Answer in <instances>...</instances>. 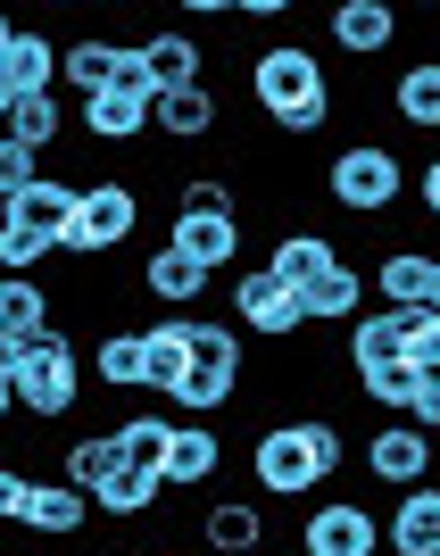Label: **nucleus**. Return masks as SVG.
Here are the masks:
<instances>
[{
    "label": "nucleus",
    "instance_id": "obj_42",
    "mask_svg": "<svg viewBox=\"0 0 440 556\" xmlns=\"http://www.w3.org/2000/svg\"><path fill=\"white\" fill-rule=\"evenodd\" d=\"M416 200H424V216H440V159H424V175H416Z\"/></svg>",
    "mask_w": 440,
    "mask_h": 556
},
{
    "label": "nucleus",
    "instance_id": "obj_24",
    "mask_svg": "<svg viewBox=\"0 0 440 556\" xmlns=\"http://www.w3.org/2000/svg\"><path fill=\"white\" fill-rule=\"evenodd\" d=\"M116 75H125V42H109V34H84V42L59 50V84H67V92H84V100H100Z\"/></svg>",
    "mask_w": 440,
    "mask_h": 556
},
{
    "label": "nucleus",
    "instance_id": "obj_8",
    "mask_svg": "<svg viewBox=\"0 0 440 556\" xmlns=\"http://www.w3.org/2000/svg\"><path fill=\"white\" fill-rule=\"evenodd\" d=\"M232 332H266V341H291V332H307L300 325V300L282 291L266 266H250V275L232 282Z\"/></svg>",
    "mask_w": 440,
    "mask_h": 556
},
{
    "label": "nucleus",
    "instance_id": "obj_3",
    "mask_svg": "<svg viewBox=\"0 0 440 556\" xmlns=\"http://www.w3.org/2000/svg\"><path fill=\"white\" fill-rule=\"evenodd\" d=\"M84 357H75V341L59 325L42 332V341H25V357H17V374H9V399H17V416H34V424H67L75 407H84Z\"/></svg>",
    "mask_w": 440,
    "mask_h": 556
},
{
    "label": "nucleus",
    "instance_id": "obj_2",
    "mask_svg": "<svg viewBox=\"0 0 440 556\" xmlns=\"http://www.w3.org/2000/svg\"><path fill=\"white\" fill-rule=\"evenodd\" d=\"M250 100H257V116L275 125V134H291V141H307V134H325L332 125V75H325V59L307 42H266L250 59Z\"/></svg>",
    "mask_w": 440,
    "mask_h": 556
},
{
    "label": "nucleus",
    "instance_id": "obj_35",
    "mask_svg": "<svg viewBox=\"0 0 440 556\" xmlns=\"http://www.w3.org/2000/svg\"><path fill=\"white\" fill-rule=\"evenodd\" d=\"M92 382H109V391H141V332H109V341L92 349Z\"/></svg>",
    "mask_w": 440,
    "mask_h": 556
},
{
    "label": "nucleus",
    "instance_id": "obj_43",
    "mask_svg": "<svg viewBox=\"0 0 440 556\" xmlns=\"http://www.w3.org/2000/svg\"><path fill=\"white\" fill-rule=\"evenodd\" d=\"M9 416H17V399H9V382H0V432H9Z\"/></svg>",
    "mask_w": 440,
    "mask_h": 556
},
{
    "label": "nucleus",
    "instance_id": "obj_9",
    "mask_svg": "<svg viewBox=\"0 0 440 556\" xmlns=\"http://www.w3.org/2000/svg\"><path fill=\"white\" fill-rule=\"evenodd\" d=\"M150 84H141V67H134V50H125V75H116L100 100H84V134L92 141H134L141 125H150Z\"/></svg>",
    "mask_w": 440,
    "mask_h": 556
},
{
    "label": "nucleus",
    "instance_id": "obj_41",
    "mask_svg": "<svg viewBox=\"0 0 440 556\" xmlns=\"http://www.w3.org/2000/svg\"><path fill=\"white\" fill-rule=\"evenodd\" d=\"M407 424H416V432H432V441H440V382H424V391H416V407H407Z\"/></svg>",
    "mask_w": 440,
    "mask_h": 556
},
{
    "label": "nucleus",
    "instance_id": "obj_15",
    "mask_svg": "<svg viewBox=\"0 0 440 556\" xmlns=\"http://www.w3.org/2000/svg\"><path fill=\"white\" fill-rule=\"evenodd\" d=\"M75 200H84V184H34V191H17L9 208H0V225H17V232H42V241H67V225H75Z\"/></svg>",
    "mask_w": 440,
    "mask_h": 556
},
{
    "label": "nucleus",
    "instance_id": "obj_20",
    "mask_svg": "<svg viewBox=\"0 0 440 556\" xmlns=\"http://www.w3.org/2000/svg\"><path fill=\"white\" fill-rule=\"evenodd\" d=\"M191 366V316H159V325L141 332V391H175Z\"/></svg>",
    "mask_w": 440,
    "mask_h": 556
},
{
    "label": "nucleus",
    "instance_id": "obj_11",
    "mask_svg": "<svg viewBox=\"0 0 440 556\" xmlns=\"http://www.w3.org/2000/svg\"><path fill=\"white\" fill-rule=\"evenodd\" d=\"M17 523H25L34 540H84V523H92V498H84L75 482H59V473H50V482L25 490V515H17Z\"/></svg>",
    "mask_w": 440,
    "mask_h": 556
},
{
    "label": "nucleus",
    "instance_id": "obj_30",
    "mask_svg": "<svg viewBox=\"0 0 440 556\" xmlns=\"http://www.w3.org/2000/svg\"><path fill=\"white\" fill-rule=\"evenodd\" d=\"M232 391H241V374H232V366H200V357H191V366H184V382H175L166 399H175V407H184L191 424H209L216 407H232Z\"/></svg>",
    "mask_w": 440,
    "mask_h": 556
},
{
    "label": "nucleus",
    "instance_id": "obj_46",
    "mask_svg": "<svg viewBox=\"0 0 440 556\" xmlns=\"http://www.w3.org/2000/svg\"><path fill=\"white\" fill-rule=\"evenodd\" d=\"M432 316H440V275H432Z\"/></svg>",
    "mask_w": 440,
    "mask_h": 556
},
{
    "label": "nucleus",
    "instance_id": "obj_19",
    "mask_svg": "<svg viewBox=\"0 0 440 556\" xmlns=\"http://www.w3.org/2000/svg\"><path fill=\"white\" fill-rule=\"evenodd\" d=\"M200 540H209V556H257L266 548V498H216L200 515Z\"/></svg>",
    "mask_w": 440,
    "mask_h": 556
},
{
    "label": "nucleus",
    "instance_id": "obj_26",
    "mask_svg": "<svg viewBox=\"0 0 440 556\" xmlns=\"http://www.w3.org/2000/svg\"><path fill=\"white\" fill-rule=\"evenodd\" d=\"M325 266H332V241H325V232H282L275 250H266V275H275L291 300H300V291L325 275Z\"/></svg>",
    "mask_w": 440,
    "mask_h": 556
},
{
    "label": "nucleus",
    "instance_id": "obj_16",
    "mask_svg": "<svg viewBox=\"0 0 440 556\" xmlns=\"http://www.w3.org/2000/svg\"><path fill=\"white\" fill-rule=\"evenodd\" d=\"M209 266H191L184 250H175V241H159V250L141 257V291H150V300H166L175 307V316H191V300H209Z\"/></svg>",
    "mask_w": 440,
    "mask_h": 556
},
{
    "label": "nucleus",
    "instance_id": "obj_38",
    "mask_svg": "<svg viewBox=\"0 0 440 556\" xmlns=\"http://www.w3.org/2000/svg\"><path fill=\"white\" fill-rule=\"evenodd\" d=\"M34 184H42V159H34L25 141H9V134H0V208H9L17 191H34Z\"/></svg>",
    "mask_w": 440,
    "mask_h": 556
},
{
    "label": "nucleus",
    "instance_id": "obj_21",
    "mask_svg": "<svg viewBox=\"0 0 440 556\" xmlns=\"http://www.w3.org/2000/svg\"><path fill=\"white\" fill-rule=\"evenodd\" d=\"M0 84H9V100H42V92H59V42H50V34H25V25H17V42H9V59H0Z\"/></svg>",
    "mask_w": 440,
    "mask_h": 556
},
{
    "label": "nucleus",
    "instance_id": "obj_4",
    "mask_svg": "<svg viewBox=\"0 0 440 556\" xmlns=\"http://www.w3.org/2000/svg\"><path fill=\"white\" fill-rule=\"evenodd\" d=\"M399 191H407V166H399L391 141H349V150H332L325 200H332L341 216H391Z\"/></svg>",
    "mask_w": 440,
    "mask_h": 556
},
{
    "label": "nucleus",
    "instance_id": "obj_37",
    "mask_svg": "<svg viewBox=\"0 0 440 556\" xmlns=\"http://www.w3.org/2000/svg\"><path fill=\"white\" fill-rule=\"evenodd\" d=\"M42 257H59V241H42V232H17V225H0V275H34Z\"/></svg>",
    "mask_w": 440,
    "mask_h": 556
},
{
    "label": "nucleus",
    "instance_id": "obj_18",
    "mask_svg": "<svg viewBox=\"0 0 440 556\" xmlns=\"http://www.w3.org/2000/svg\"><path fill=\"white\" fill-rule=\"evenodd\" d=\"M134 67L150 92H191V84H209L200 75V42L191 34H150V42H134Z\"/></svg>",
    "mask_w": 440,
    "mask_h": 556
},
{
    "label": "nucleus",
    "instance_id": "obj_23",
    "mask_svg": "<svg viewBox=\"0 0 440 556\" xmlns=\"http://www.w3.org/2000/svg\"><path fill=\"white\" fill-rule=\"evenodd\" d=\"M432 275H440L432 250H382V266H374V300H382V307H432Z\"/></svg>",
    "mask_w": 440,
    "mask_h": 556
},
{
    "label": "nucleus",
    "instance_id": "obj_13",
    "mask_svg": "<svg viewBox=\"0 0 440 556\" xmlns=\"http://www.w3.org/2000/svg\"><path fill=\"white\" fill-rule=\"evenodd\" d=\"M357 316H366V275L349 257H332L325 275L300 291V325H357Z\"/></svg>",
    "mask_w": 440,
    "mask_h": 556
},
{
    "label": "nucleus",
    "instance_id": "obj_12",
    "mask_svg": "<svg viewBox=\"0 0 440 556\" xmlns=\"http://www.w3.org/2000/svg\"><path fill=\"white\" fill-rule=\"evenodd\" d=\"M382 548L391 556H440V482L399 490V507L382 515Z\"/></svg>",
    "mask_w": 440,
    "mask_h": 556
},
{
    "label": "nucleus",
    "instance_id": "obj_45",
    "mask_svg": "<svg viewBox=\"0 0 440 556\" xmlns=\"http://www.w3.org/2000/svg\"><path fill=\"white\" fill-rule=\"evenodd\" d=\"M9 109H17V100H9V84H0V125H9Z\"/></svg>",
    "mask_w": 440,
    "mask_h": 556
},
{
    "label": "nucleus",
    "instance_id": "obj_33",
    "mask_svg": "<svg viewBox=\"0 0 440 556\" xmlns=\"http://www.w3.org/2000/svg\"><path fill=\"white\" fill-rule=\"evenodd\" d=\"M0 134H9V141H25V150L42 159L50 141L67 134V100H59V92H42V100H17V109H9V125H0Z\"/></svg>",
    "mask_w": 440,
    "mask_h": 556
},
{
    "label": "nucleus",
    "instance_id": "obj_34",
    "mask_svg": "<svg viewBox=\"0 0 440 556\" xmlns=\"http://www.w3.org/2000/svg\"><path fill=\"white\" fill-rule=\"evenodd\" d=\"M357 391H366V399H374V407H382L391 424H407V407H416V391H424V374L407 366V357H399V366H374V374H357Z\"/></svg>",
    "mask_w": 440,
    "mask_h": 556
},
{
    "label": "nucleus",
    "instance_id": "obj_6",
    "mask_svg": "<svg viewBox=\"0 0 440 556\" xmlns=\"http://www.w3.org/2000/svg\"><path fill=\"white\" fill-rule=\"evenodd\" d=\"M382 548V515H366L357 498H325L300 515V556H374Z\"/></svg>",
    "mask_w": 440,
    "mask_h": 556
},
{
    "label": "nucleus",
    "instance_id": "obj_31",
    "mask_svg": "<svg viewBox=\"0 0 440 556\" xmlns=\"http://www.w3.org/2000/svg\"><path fill=\"white\" fill-rule=\"evenodd\" d=\"M116 465H125V448H116V432H84V441H67V457H59V482H75L84 498H92L100 482H109Z\"/></svg>",
    "mask_w": 440,
    "mask_h": 556
},
{
    "label": "nucleus",
    "instance_id": "obj_28",
    "mask_svg": "<svg viewBox=\"0 0 440 556\" xmlns=\"http://www.w3.org/2000/svg\"><path fill=\"white\" fill-rule=\"evenodd\" d=\"M159 498H166V482H159V473H134V465H116L109 482L92 490V515H116V523H141V515H159Z\"/></svg>",
    "mask_w": 440,
    "mask_h": 556
},
{
    "label": "nucleus",
    "instance_id": "obj_17",
    "mask_svg": "<svg viewBox=\"0 0 440 556\" xmlns=\"http://www.w3.org/2000/svg\"><path fill=\"white\" fill-rule=\"evenodd\" d=\"M391 42H399V9H391V0H341V9H332V50H349V59H382Z\"/></svg>",
    "mask_w": 440,
    "mask_h": 556
},
{
    "label": "nucleus",
    "instance_id": "obj_1",
    "mask_svg": "<svg viewBox=\"0 0 440 556\" xmlns=\"http://www.w3.org/2000/svg\"><path fill=\"white\" fill-rule=\"evenodd\" d=\"M341 465H349L341 416H282L250 441V473H257L266 498H307V490H325Z\"/></svg>",
    "mask_w": 440,
    "mask_h": 556
},
{
    "label": "nucleus",
    "instance_id": "obj_29",
    "mask_svg": "<svg viewBox=\"0 0 440 556\" xmlns=\"http://www.w3.org/2000/svg\"><path fill=\"white\" fill-rule=\"evenodd\" d=\"M391 109H399V125H416V134H440V59H416V67H399Z\"/></svg>",
    "mask_w": 440,
    "mask_h": 556
},
{
    "label": "nucleus",
    "instance_id": "obj_44",
    "mask_svg": "<svg viewBox=\"0 0 440 556\" xmlns=\"http://www.w3.org/2000/svg\"><path fill=\"white\" fill-rule=\"evenodd\" d=\"M9 42H17V25H9V17H0V59H9Z\"/></svg>",
    "mask_w": 440,
    "mask_h": 556
},
{
    "label": "nucleus",
    "instance_id": "obj_27",
    "mask_svg": "<svg viewBox=\"0 0 440 556\" xmlns=\"http://www.w3.org/2000/svg\"><path fill=\"white\" fill-rule=\"evenodd\" d=\"M0 332H9L17 349L50 332V291L34 275H0Z\"/></svg>",
    "mask_w": 440,
    "mask_h": 556
},
{
    "label": "nucleus",
    "instance_id": "obj_7",
    "mask_svg": "<svg viewBox=\"0 0 440 556\" xmlns=\"http://www.w3.org/2000/svg\"><path fill=\"white\" fill-rule=\"evenodd\" d=\"M432 465H440V441L416 432V424H382V432L366 441V473L382 490H424V482H432Z\"/></svg>",
    "mask_w": 440,
    "mask_h": 556
},
{
    "label": "nucleus",
    "instance_id": "obj_40",
    "mask_svg": "<svg viewBox=\"0 0 440 556\" xmlns=\"http://www.w3.org/2000/svg\"><path fill=\"white\" fill-rule=\"evenodd\" d=\"M25 490H34V473L0 457V523H17V515H25Z\"/></svg>",
    "mask_w": 440,
    "mask_h": 556
},
{
    "label": "nucleus",
    "instance_id": "obj_39",
    "mask_svg": "<svg viewBox=\"0 0 440 556\" xmlns=\"http://www.w3.org/2000/svg\"><path fill=\"white\" fill-rule=\"evenodd\" d=\"M407 366H416L424 382H440V316H432V307H424V325L407 332Z\"/></svg>",
    "mask_w": 440,
    "mask_h": 556
},
{
    "label": "nucleus",
    "instance_id": "obj_32",
    "mask_svg": "<svg viewBox=\"0 0 440 556\" xmlns=\"http://www.w3.org/2000/svg\"><path fill=\"white\" fill-rule=\"evenodd\" d=\"M109 432H116V448H125V465H134V473H159V465H166V441H175V416H116Z\"/></svg>",
    "mask_w": 440,
    "mask_h": 556
},
{
    "label": "nucleus",
    "instance_id": "obj_14",
    "mask_svg": "<svg viewBox=\"0 0 440 556\" xmlns=\"http://www.w3.org/2000/svg\"><path fill=\"white\" fill-rule=\"evenodd\" d=\"M216 473H225V441H216L209 424H175V441H166L159 482H166V490H209Z\"/></svg>",
    "mask_w": 440,
    "mask_h": 556
},
{
    "label": "nucleus",
    "instance_id": "obj_10",
    "mask_svg": "<svg viewBox=\"0 0 440 556\" xmlns=\"http://www.w3.org/2000/svg\"><path fill=\"white\" fill-rule=\"evenodd\" d=\"M416 325H424V307H374V316H357V325H349V366H357V374L399 366Z\"/></svg>",
    "mask_w": 440,
    "mask_h": 556
},
{
    "label": "nucleus",
    "instance_id": "obj_5",
    "mask_svg": "<svg viewBox=\"0 0 440 556\" xmlns=\"http://www.w3.org/2000/svg\"><path fill=\"white\" fill-rule=\"evenodd\" d=\"M134 225H141V191H134V184H84L75 225H67V241H59V250H67V257H109V250H125V241H134Z\"/></svg>",
    "mask_w": 440,
    "mask_h": 556
},
{
    "label": "nucleus",
    "instance_id": "obj_22",
    "mask_svg": "<svg viewBox=\"0 0 440 556\" xmlns=\"http://www.w3.org/2000/svg\"><path fill=\"white\" fill-rule=\"evenodd\" d=\"M166 241H175L191 266L225 275L232 257H241V216H175V225H166Z\"/></svg>",
    "mask_w": 440,
    "mask_h": 556
},
{
    "label": "nucleus",
    "instance_id": "obj_25",
    "mask_svg": "<svg viewBox=\"0 0 440 556\" xmlns=\"http://www.w3.org/2000/svg\"><path fill=\"white\" fill-rule=\"evenodd\" d=\"M150 125H159L166 141H209L216 134V92H209V84H191V92H159V100H150Z\"/></svg>",
    "mask_w": 440,
    "mask_h": 556
},
{
    "label": "nucleus",
    "instance_id": "obj_36",
    "mask_svg": "<svg viewBox=\"0 0 440 556\" xmlns=\"http://www.w3.org/2000/svg\"><path fill=\"white\" fill-rule=\"evenodd\" d=\"M175 216H241V208H232V184H225V175H191V184L175 191Z\"/></svg>",
    "mask_w": 440,
    "mask_h": 556
}]
</instances>
